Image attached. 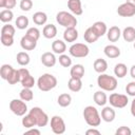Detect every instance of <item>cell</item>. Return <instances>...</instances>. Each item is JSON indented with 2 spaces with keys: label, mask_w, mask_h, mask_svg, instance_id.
<instances>
[{
  "label": "cell",
  "mask_w": 135,
  "mask_h": 135,
  "mask_svg": "<svg viewBox=\"0 0 135 135\" xmlns=\"http://www.w3.org/2000/svg\"><path fill=\"white\" fill-rule=\"evenodd\" d=\"M82 115H83V118H84L85 122L92 128L98 127L101 122V116H100L98 110L93 105L85 107L83 109Z\"/></svg>",
  "instance_id": "1"
},
{
  "label": "cell",
  "mask_w": 135,
  "mask_h": 135,
  "mask_svg": "<svg viewBox=\"0 0 135 135\" xmlns=\"http://www.w3.org/2000/svg\"><path fill=\"white\" fill-rule=\"evenodd\" d=\"M57 83H58L57 78L54 75L49 74V73L42 74L37 80V86L42 92H49L55 89L57 86Z\"/></svg>",
  "instance_id": "2"
},
{
  "label": "cell",
  "mask_w": 135,
  "mask_h": 135,
  "mask_svg": "<svg viewBox=\"0 0 135 135\" xmlns=\"http://www.w3.org/2000/svg\"><path fill=\"white\" fill-rule=\"evenodd\" d=\"M97 84L98 86L107 92H113L117 88V79L114 76L108 75V74H100L97 78Z\"/></svg>",
  "instance_id": "3"
},
{
  "label": "cell",
  "mask_w": 135,
  "mask_h": 135,
  "mask_svg": "<svg viewBox=\"0 0 135 135\" xmlns=\"http://www.w3.org/2000/svg\"><path fill=\"white\" fill-rule=\"evenodd\" d=\"M56 21L58 22L59 25L63 26V27H76L77 25V18L75 17L74 14L65 12V11H61L59 13H57L56 15Z\"/></svg>",
  "instance_id": "4"
},
{
  "label": "cell",
  "mask_w": 135,
  "mask_h": 135,
  "mask_svg": "<svg viewBox=\"0 0 135 135\" xmlns=\"http://www.w3.org/2000/svg\"><path fill=\"white\" fill-rule=\"evenodd\" d=\"M28 113H31V114L35 117L37 127H39V128L45 127V126L49 123V121H50L47 114H46L41 108H39V107H33V108L28 111Z\"/></svg>",
  "instance_id": "5"
},
{
  "label": "cell",
  "mask_w": 135,
  "mask_h": 135,
  "mask_svg": "<svg viewBox=\"0 0 135 135\" xmlns=\"http://www.w3.org/2000/svg\"><path fill=\"white\" fill-rule=\"evenodd\" d=\"M69 53L71 56L75 57V58H84L89 55L90 53V49L86 44L84 43H73L70 49H69Z\"/></svg>",
  "instance_id": "6"
},
{
  "label": "cell",
  "mask_w": 135,
  "mask_h": 135,
  "mask_svg": "<svg viewBox=\"0 0 135 135\" xmlns=\"http://www.w3.org/2000/svg\"><path fill=\"white\" fill-rule=\"evenodd\" d=\"M109 102L113 108L116 109H123L129 103V98L124 94L112 93L109 97Z\"/></svg>",
  "instance_id": "7"
},
{
  "label": "cell",
  "mask_w": 135,
  "mask_h": 135,
  "mask_svg": "<svg viewBox=\"0 0 135 135\" xmlns=\"http://www.w3.org/2000/svg\"><path fill=\"white\" fill-rule=\"evenodd\" d=\"M9 110L17 116H24L27 112V105L24 100L20 99H13L9 102Z\"/></svg>",
  "instance_id": "8"
},
{
  "label": "cell",
  "mask_w": 135,
  "mask_h": 135,
  "mask_svg": "<svg viewBox=\"0 0 135 135\" xmlns=\"http://www.w3.org/2000/svg\"><path fill=\"white\" fill-rule=\"evenodd\" d=\"M51 129L54 134L60 135L65 132V122L61 116L55 115L51 118Z\"/></svg>",
  "instance_id": "9"
},
{
  "label": "cell",
  "mask_w": 135,
  "mask_h": 135,
  "mask_svg": "<svg viewBox=\"0 0 135 135\" xmlns=\"http://www.w3.org/2000/svg\"><path fill=\"white\" fill-rule=\"evenodd\" d=\"M19 72H20V83L22 84V86L32 89L35 85L36 81H35L34 77L31 75L30 71L25 68H21V69H19Z\"/></svg>",
  "instance_id": "10"
},
{
  "label": "cell",
  "mask_w": 135,
  "mask_h": 135,
  "mask_svg": "<svg viewBox=\"0 0 135 135\" xmlns=\"http://www.w3.org/2000/svg\"><path fill=\"white\" fill-rule=\"evenodd\" d=\"M117 14L121 17H132L135 16V5L129 3V2H124L122 4H120L117 8Z\"/></svg>",
  "instance_id": "11"
},
{
  "label": "cell",
  "mask_w": 135,
  "mask_h": 135,
  "mask_svg": "<svg viewBox=\"0 0 135 135\" xmlns=\"http://www.w3.org/2000/svg\"><path fill=\"white\" fill-rule=\"evenodd\" d=\"M20 45L24 51H33L37 46V40L28 37L27 35H24L20 40Z\"/></svg>",
  "instance_id": "12"
},
{
  "label": "cell",
  "mask_w": 135,
  "mask_h": 135,
  "mask_svg": "<svg viewBox=\"0 0 135 135\" xmlns=\"http://www.w3.org/2000/svg\"><path fill=\"white\" fill-rule=\"evenodd\" d=\"M68 7L70 12L75 16H80L83 13V8L80 0H68Z\"/></svg>",
  "instance_id": "13"
},
{
  "label": "cell",
  "mask_w": 135,
  "mask_h": 135,
  "mask_svg": "<svg viewBox=\"0 0 135 135\" xmlns=\"http://www.w3.org/2000/svg\"><path fill=\"white\" fill-rule=\"evenodd\" d=\"M103 53L108 58L115 59V58H118L120 56V49L114 44H109V45L104 46Z\"/></svg>",
  "instance_id": "14"
},
{
  "label": "cell",
  "mask_w": 135,
  "mask_h": 135,
  "mask_svg": "<svg viewBox=\"0 0 135 135\" xmlns=\"http://www.w3.org/2000/svg\"><path fill=\"white\" fill-rule=\"evenodd\" d=\"M40 60H41L42 64H43L44 66H46V68H52V66H54V65L56 64V61H57L55 55H54L53 53H51V52H45V53H43V54L41 55Z\"/></svg>",
  "instance_id": "15"
},
{
  "label": "cell",
  "mask_w": 135,
  "mask_h": 135,
  "mask_svg": "<svg viewBox=\"0 0 135 135\" xmlns=\"http://www.w3.org/2000/svg\"><path fill=\"white\" fill-rule=\"evenodd\" d=\"M101 119L105 122H112L114 119H115V116H116V113H115V110L113 109V107H104L102 110H101Z\"/></svg>",
  "instance_id": "16"
},
{
  "label": "cell",
  "mask_w": 135,
  "mask_h": 135,
  "mask_svg": "<svg viewBox=\"0 0 135 135\" xmlns=\"http://www.w3.org/2000/svg\"><path fill=\"white\" fill-rule=\"evenodd\" d=\"M121 30L118 27V26H116V25H114V26H111L109 30H108V32H107V37H108V40L109 41H111V42H116V41H118V39L120 38V36H121Z\"/></svg>",
  "instance_id": "17"
},
{
  "label": "cell",
  "mask_w": 135,
  "mask_h": 135,
  "mask_svg": "<svg viewBox=\"0 0 135 135\" xmlns=\"http://www.w3.org/2000/svg\"><path fill=\"white\" fill-rule=\"evenodd\" d=\"M78 38V31L76 27H66L63 32V39L65 42H74Z\"/></svg>",
  "instance_id": "18"
},
{
  "label": "cell",
  "mask_w": 135,
  "mask_h": 135,
  "mask_svg": "<svg viewBox=\"0 0 135 135\" xmlns=\"http://www.w3.org/2000/svg\"><path fill=\"white\" fill-rule=\"evenodd\" d=\"M92 30L94 31V33L98 36V37H102L103 35L107 34L108 32V27H107V24L102 21H96L93 23V25L91 26Z\"/></svg>",
  "instance_id": "19"
},
{
  "label": "cell",
  "mask_w": 135,
  "mask_h": 135,
  "mask_svg": "<svg viewBox=\"0 0 135 135\" xmlns=\"http://www.w3.org/2000/svg\"><path fill=\"white\" fill-rule=\"evenodd\" d=\"M93 99H94V102L97 104V105H100V107H104L105 103L108 102V97H107V94L103 92V90L101 91H96L94 93V96H93Z\"/></svg>",
  "instance_id": "20"
},
{
  "label": "cell",
  "mask_w": 135,
  "mask_h": 135,
  "mask_svg": "<svg viewBox=\"0 0 135 135\" xmlns=\"http://www.w3.org/2000/svg\"><path fill=\"white\" fill-rule=\"evenodd\" d=\"M42 35L46 39H53L57 35V27L54 24H46L42 30Z\"/></svg>",
  "instance_id": "21"
},
{
  "label": "cell",
  "mask_w": 135,
  "mask_h": 135,
  "mask_svg": "<svg viewBox=\"0 0 135 135\" xmlns=\"http://www.w3.org/2000/svg\"><path fill=\"white\" fill-rule=\"evenodd\" d=\"M52 50L55 54H63L65 51H66V44L63 40H60V39H57L55 41L52 42Z\"/></svg>",
  "instance_id": "22"
},
{
  "label": "cell",
  "mask_w": 135,
  "mask_h": 135,
  "mask_svg": "<svg viewBox=\"0 0 135 135\" xmlns=\"http://www.w3.org/2000/svg\"><path fill=\"white\" fill-rule=\"evenodd\" d=\"M68 88L70 89V91L72 92H79L82 89V81L80 78H75V77H71L69 82H68Z\"/></svg>",
  "instance_id": "23"
},
{
  "label": "cell",
  "mask_w": 135,
  "mask_h": 135,
  "mask_svg": "<svg viewBox=\"0 0 135 135\" xmlns=\"http://www.w3.org/2000/svg\"><path fill=\"white\" fill-rule=\"evenodd\" d=\"M93 68H94L95 72L102 74L108 70V62L102 58H97L93 63Z\"/></svg>",
  "instance_id": "24"
},
{
  "label": "cell",
  "mask_w": 135,
  "mask_h": 135,
  "mask_svg": "<svg viewBox=\"0 0 135 135\" xmlns=\"http://www.w3.org/2000/svg\"><path fill=\"white\" fill-rule=\"evenodd\" d=\"M121 36L123 37L124 41L127 42H133L135 41V28L133 26H127L123 28Z\"/></svg>",
  "instance_id": "25"
},
{
  "label": "cell",
  "mask_w": 135,
  "mask_h": 135,
  "mask_svg": "<svg viewBox=\"0 0 135 135\" xmlns=\"http://www.w3.org/2000/svg\"><path fill=\"white\" fill-rule=\"evenodd\" d=\"M70 74H71V77H75V78H80L81 79L84 76V66L82 64H80V63L74 64L71 68Z\"/></svg>",
  "instance_id": "26"
},
{
  "label": "cell",
  "mask_w": 135,
  "mask_h": 135,
  "mask_svg": "<svg viewBox=\"0 0 135 135\" xmlns=\"http://www.w3.org/2000/svg\"><path fill=\"white\" fill-rule=\"evenodd\" d=\"M33 21L36 25H44L47 21V15L44 12H36L33 15Z\"/></svg>",
  "instance_id": "27"
},
{
  "label": "cell",
  "mask_w": 135,
  "mask_h": 135,
  "mask_svg": "<svg viewBox=\"0 0 135 135\" xmlns=\"http://www.w3.org/2000/svg\"><path fill=\"white\" fill-rule=\"evenodd\" d=\"M21 123H22V126H23L24 128H26V129L34 128L35 126H37L36 119H35V117H34L31 113H27V114H25V115L23 116V118H22V120H21Z\"/></svg>",
  "instance_id": "28"
},
{
  "label": "cell",
  "mask_w": 135,
  "mask_h": 135,
  "mask_svg": "<svg viewBox=\"0 0 135 135\" xmlns=\"http://www.w3.org/2000/svg\"><path fill=\"white\" fill-rule=\"evenodd\" d=\"M57 102H58V104H59L60 107L66 108V107H69V105L71 104V102H72V96H71L70 94H68V93H62V94H60V95L58 96Z\"/></svg>",
  "instance_id": "29"
},
{
  "label": "cell",
  "mask_w": 135,
  "mask_h": 135,
  "mask_svg": "<svg viewBox=\"0 0 135 135\" xmlns=\"http://www.w3.org/2000/svg\"><path fill=\"white\" fill-rule=\"evenodd\" d=\"M83 38H84V40H85L88 43H94V42H96V41L99 39V37L94 33V31L92 30L91 26L85 30V32H84V34H83Z\"/></svg>",
  "instance_id": "30"
},
{
  "label": "cell",
  "mask_w": 135,
  "mask_h": 135,
  "mask_svg": "<svg viewBox=\"0 0 135 135\" xmlns=\"http://www.w3.org/2000/svg\"><path fill=\"white\" fill-rule=\"evenodd\" d=\"M128 73V68L124 63L120 62V63H117L114 68V74L116 77L118 78H123Z\"/></svg>",
  "instance_id": "31"
},
{
  "label": "cell",
  "mask_w": 135,
  "mask_h": 135,
  "mask_svg": "<svg viewBox=\"0 0 135 135\" xmlns=\"http://www.w3.org/2000/svg\"><path fill=\"white\" fill-rule=\"evenodd\" d=\"M16 59H17V62L19 65H22V66H25L30 63L31 61V58H30V55L26 53V52H19L16 56Z\"/></svg>",
  "instance_id": "32"
},
{
  "label": "cell",
  "mask_w": 135,
  "mask_h": 135,
  "mask_svg": "<svg viewBox=\"0 0 135 135\" xmlns=\"http://www.w3.org/2000/svg\"><path fill=\"white\" fill-rule=\"evenodd\" d=\"M19 96H20V98H21L22 100H24V101L26 102V101L33 100V98H34V93H33V91H32L30 88H23V89L20 91Z\"/></svg>",
  "instance_id": "33"
},
{
  "label": "cell",
  "mask_w": 135,
  "mask_h": 135,
  "mask_svg": "<svg viewBox=\"0 0 135 135\" xmlns=\"http://www.w3.org/2000/svg\"><path fill=\"white\" fill-rule=\"evenodd\" d=\"M14 18L12 9H3L0 12V20L3 23H9Z\"/></svg>",
  "instance_id": "34"
},
{
  "label": "cell",
  "mask_w": 135,
  "mask_h": 135,
  "mask_svg": "<svg viewBox=\"0 0 135 135\" xmlns=\"http://www.w3.org/2000/svg\"><path fill=\"white\" fill-rule=\"evenodd\" d=\"M15 25L19 30H25L28 26V18L25 17V16H23V15L17 17V19L15 21Z\"/></svg>",
  "instance_id": "35"
},
{
  "label": "cell",
  "mask_w": 135,
  "mask_h": 135,
  "mask_svg": "<svg viewBox=\"0 0 135 135\" xmlns=\"http://www.w3.org/2000/svg\"><path fill=\"white\" fill-rule=\"evenodd\" d=\"M13 71H14V68L11 64H2L1 69H0V76H1V78L6 80L8 78V76L12 74Z\"/></svg>",
  "instance_id": "36"
},
{
  "label": "cell",
  "mask_w": 135,
  "mask_h": 135,
  "mask_svg": "<svg viewBox=\"0 0 135 135\" xmlns=\"http://www.w3.org/2000/svg\"><path fill=\"white\" fill-rule=\"evenodd\" d=\"M6 81L9 84H16L17 82H20V72H19V70H15L14 69V71L8 76V78L6 79Z\"/></svg>",
  "instance_id": "37"
},
{
  "label": "cell",
  "mask_w": 135,
  "mask_h": 135,
  "mask_svg": "<svg viewBox=\"0 0 135 135\" xmlns=\"http://www.w3.org/2000/svg\"><path fill=\"white\" fill-rule=\"evenodd\" d=\"M15 26L9 24V23H6L2 26L1 28V35H7V36H14L15 35Z\"/></svg>",
  "instance_id": "38"
},
{
  "label": "cell",
  "mask_w": 135,
  "mask_h": 135,
  "mask_svg": "<svg viewBox=\"0 0 135 135\" xmlns=\"http://www.w3.org/2000/svg\"><path fill=\"white\" fill-rule=\"evenodd\" d=\"M58 60H59L60 65L63 66V68H70L72 65V59H71V57L68 56V55H65V54H61L59 56V59Z\"/></svg>",
  "instance_id": "39"
},
{
  "label": "cell",
  "mask_w": 135,
  "mask_h": 135,
  "mask_svg": "<svg viewBox=\"0 0 135 135\" xmlns=\"http://www.w3.org/2000/svg\"><path fill=\"white\" fill-rule=\"evenodd\" d=\"M25 35H27L28 37H31V38H33V39H35V40L38 41V39L40 38V31H39L37 27H34V26H33V27L27 28Z\"/></svg>",
  "instance_id": "40"
},
{
  "label": "cell",
  "mask_w": 135,
  "mask_h": 135,
  "mask_svg": "<svg viewBox=\"0 0 135 135\" xmlns=\"http://www.w3.org/2000/svg\"><path fill=\"white\" fill-rule=\"evenodd\" d=\"M16 0H0V7L5 9H12L16 6Z\"/></svg>",
  "instance_id": "41"
},
{
  "label": "cell",
  "mask_w": 135,
  "mask_h": 135,
  "mask_svg": "<svg viewBox=\"0 0 135 135\" xmlns=\"http://www.w3.org/2000/svg\"><path fill=\"white\" fill-rule=\"evenodd\" d=\"M1 43L4 46H11L14 44V36H7V35H1L0 37Z\"/></svg>",
  "instance_id": "42"
},
{
  "label": "cell",
  "mask_w": 135,
  "mask_h": 135,
  "mask_svg": "<svg viewBox=\"0 0 135 135\" xmlns=\"http://www.w3.org/2000/svg\"><path fill=\"white\" fill-rule=\"evenodd\" d=\"M19 6L23 12H28L33 7V1L32 0H21L19 3Z\"/></svg>",
  "instance_id": "43"
},
{
  "label": "cell",
  "mask_w": 135,
  "mask_h": 135,
  "mask_svg": "<svg viewBox=\"0 0 135 135\" xmlns=\"http://www.w3.org/2000/svg\"><path fill=\"white\" fill-rule=\"evenodd\" d=\"M115 134L116 135H131L132 134V131L129 127H126V126H121L119 127L116 131H115Z\"/></svg>",
  "instance_id": "44"
},
{
  "label": "cell",
  "mask_w": 135,
  "mask_h": 135,
  "mask_svg": "<svg viewBox=\"0 0 135 135\" xmlns=\"http://www.w3.org/2000/svg\"><path fill=\"white\" fill-rule=\"evenodd\" d=\"M126 93L129 96L135 97V81H130L126 86Z\"/></svg>",
  "instance_id": "45"
},
{
  "label": "cell",
  "mask_w": 135,
  "mask_h": 135,
  "mask_svg": "<svg viewBox=\"0 0 135 135\" xmlns=\"http://www.w3.org/2000/svg\"><path fill=\"white\" fill-rule=\"evenodd\" d=\"M25 134H34V135H40V131L38 129H35V128H30L27 131L24 132V135Z\"/></svg>",
  "instance_id": "46"
},
{
  "label": "cell",
  "mask_w": 135,
  "mask_h": 135,
  "mask_svg": "<svg viewBox=\"0 0 135 135\" xmlns=\"http://www.w3.org/2000/svg\"><path fill=\"white\" fill-rule=\"evenodd\" d=\"M85 134L86 135H99L100 134V131L99 130H96L95 128H92V129H89L85 131Z\"/></svg>",
  "instance_id": "47"
},
{
  "label": "cell",
  "mask_w": 135,
  "mask_h": 135,
  "mask_svg": "<svg viewBox=\"0 0 135 135\" xmlns=\"http://www.w3.org/2000/svg\"><path fill=\"white\" fill-rule=\"evenodd\" d=\"M130 111H131L132 116L135 117V97H134V99H133L132 102H131V109H130Z\"/></svg>",
  "instance_id": "48"
},
{
  "label": "cell",
  "mask_w": 135,
  "mask_h": 135,
  "mask_svg": "<svg viewBox=\"0 0 135 135\" xmlns=\"http://www.w3.org/2000/svg\"><path fill=\"white\" fill-rule=\"evenodd\" d=\"M130 75H131V77L133 79H135V64H133L131 66V69H130Z\"/></svg>",
  "instance_id": "49"
},
{
  "label": "cell",
  "mask_w": 135,
  "mask_h": 135,
  "mask_svg": "<svg viewBox=\"0 0 135 135\" xmlns=\"http://www.w3.org/2000/svg\"><path fill=\"white\" fill-rule=\"evenodd\" d=\"M127 2H129V3L133 4V5H135V0H127Z\"/></svg>",
  "instance_id": "50"
},
{
  "label": "cell",
  "mask_w": 135,
  "mask_h": 135,
  "mask_svg": "<svg viewBox=\"0 0 135 135\" xmlns=\"http://www.w3.org/2000/svg\"><path fill=\"white\" fill-rule=\"evenodd\" d=\"M133 46H134V49H135V42H134V44H133Z\"/></svg>",
  "instance_id": "51"
}]
</instances>
